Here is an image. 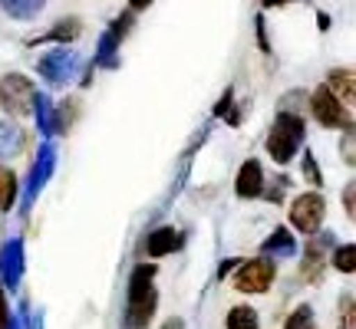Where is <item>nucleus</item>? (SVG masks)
Listing matches in <instances>:
<instances>
[{
	"mask_svg": "<svg viewBox=\"0 0 356 329\" xmlns=\"http://www.w3.org/2000/svg\"><path fill=\"white\" fill-rule=\"evenodd\" d=\"M13 194H17V175L0 168V211H7L13 204Z\"/></svg>",
	"mask_w": 356,
	"mask_h": 329,
	"instance_id": "obj_10",
	"label": "nucleus"
},
{
	"mask_svg": "<svg viewBox=\"0 0 356 329\" xmlns=\"http://www.w3.org/2000/svg\"><path fill=\"white\" fill-rule=\"evenodd\" d=\"M145 3H149V0H132V7H145Z\"/></svg>",
	"mask_w": 356,
	"mask_h": 329,
	"instance_id": "obj_22",
	"label": "nucleus"
},
{
	"mask_svg": "<svg viewBox=\"0 0 356 329\" xmlns=\"http://www.w3.org/2000/svg\"><path fill=\"white\" fill-rule=\"evenodd\" d=\"M270 280H274V264L267 257H257V260L241 267V273L234 277V287L241 293H264L270 287Z\"/></svg>",
	"mask_w": 356,
	"mask_h": 329,
	"instance_id": "obj_6",
	"label": "nucleus"
},
{
	"mask_svg": "<svg viewBox=\"0 0 356 329\" xmlns=\"http://www.w3.org/2000/svg\"><path fill=\"white\" fill-rule=\"evenodd\" d=\"M291 224L304 234H317L323 224V198L320 194H300L291 208Z\"/></svg>",
	"mask_w": 356,
	"mask_h": 329,
	"instance_id": "obj_5",
	"label": "nucleus"
},
{
	"mask_svg": "<svg viewBox=\"0 0 356 329\" xmlns=\"http://www.w3.org/2000/svg\"><path fill=\"white\" fill-rule=\"evenodd\" d=\"M277 3H287V0H264V7H277Z\"/></svg>",
	"mask_w": 356,
	"mask_h": 329,
	"instance_id": "obj_21",
	"label": "nucleus"
},
{
	"mask_svg": "<svg viewBox=\"0 0 356 329\" xmlns=\"http://www.w3.org/2000/svg\"><path fill=\"white\" fill-rule=\"evenodd\" d=\"M330 86L337 89L333 96H343L346 102L353 99V73H350V69H337V73L330 76Z\"/></svg>",
	"mask_w": 356,
	"mask_h": 329,
	"instance_id": "obj_11",
	"label": "nucleus"
},
{
	"mask_svg": "<svg viewBox=\"0 0 356 329\" xmlns=\"http://www.w3.org/2000/svg\"><path fill=\"white\" fill-rule=\"evenodd\" d=\"M162 329H181V323H178V319H168V323H165Z\"/></svg>",
	"mask_w": 356,
	"mask_h": 329,
	"instance_id": "obj_20",
	"label": "nucleus"
},
{
	"mask_svg": "<svg viewBox=\"0 0 356 329\" xmlns=\"http://www.w3.org/2000/svg\"><path fill=\"white\" fill-rule=\"evenodd\" d=\"M274 247H280V251H291V247H293L291 234H287V230H284V228H280L277 234H274V237H270V241L264 244V251H274Z\"/></svg>",
	"mask_w": 356,
	"mask_h": 329,
	"instance_id": "obj_16",
	"label": "nucleus"
},
{
	"mask_svg": "<svg viewBox=\"0 0 356 329\" xmlns=\"http://www.w3.org/2000/svg\"><path fill=\"white\" fill-rule=\"evenodd\" d=\"M0 329H7V310H3V293H0Z\"/></svg>",
	"mask_w": 356,
	"mask_h": 329,
	"instance_id": "obj_19",
	"label": "nucleus"
},
{
	"mask_svg": "<svg viewBox=\"0 0 356 329\" xmlns=\"http://www.w3.org/2000/svg\"><path fill=\"white\" fill-rule=\"evenodd\" d=\"M0 106L10 115H26L30 106H33V86L24 76L0 79Z\"/></svg>",
	"mask_w": 356,
	"mask_h": 329,
	"instance_id": "obj_4",
	"label": "nucleus"
},
{
	"mask_svg": "<svg viewBox=\"0 0 356 329\" xmlns=\"http://www.w3.org/2000/svg\"><path fill=\"white\" fill-rule=\"evenodd\" d=\"M310 112L317 115V122H323L327 128H350V115L343 112V106L333 96L330 86H320L310 96Z\"/></svg>",
	"mask_w": 356,
	"mask_h": 329,
	"instance_id": "obj_3",
	"label": "nucleus"
},
{
	"mask_svg": "<svg viewBox=\"0 0 356 329\" xmlns=\"http://www.w3.org/2000/svg\"><path fill=\"white\" fill-rule=\"evenodd\" d=\"M333 264H337V270H343V273H353L356 270V247H340L337 257H333Z\"/></svg>",
	"mask_w": 356,
	"mask_h": 329,
	"instance_id": "obj_12",
	"label": "nucleus"
},
{
	"mask_svg": "<svg viewBox=\"0 0 356 329\" xmlns=\"http://www.w3.org/2000/svg\"><path fill=\"white\" fill-rule=\"evenodd\" d=\"M181 244V237H178V230H172V228H159L149 237V253L152 257H162V253H172Z\"/></svg>",
	"mask_w": 356,
	"mask_h": 329,
	"instance_id": "obj_8",
	"label": "nucleus"
},
{
	"mask_svg": "<svg viewBox=\"0 0 356 329\" xmlns=\"http://www.w3.org/2000/svg\"><path fill=\"white\" fill-rule=\"evenodd\" d=\"M261 185H264V168H261V162H244L241 175H238V194H241V198H257V194H261Z\"/></svg>",
	"mask_w": 356,
	"mask_h": 329,
	"instance_id": "obj_7",
	"label": "nucleus"
},
{
	"mask_svg": "<svg viewBox=\"0 0 356 329\" xmlns=\"http://www.w3.org/2000/svg\"><path fill=\"white\" fill-rule=\"evenodd\" d=\"M304 171H307V178H314V181H320V175H317V162L307 155V162H304Z\"/></svg>",
	"mask_w": 356,
	"mask_h": 329,
	"instance_id": "obj_17",
	"label": "nucleus"
},
{
	"mask_svg": "<svg viewBox=\"0 0 356 329\" xmlns=\"http://www.w3.org/2000/svg\"><path fill=\"white\" fill-rule=\"evenodd\" d=\"M314 326V317H310V306H300L291 319H287V326L284 329H310Z\"/></svg>",
	"mask_w": 356,
	"mask_h": 329,
	"instance_id": "obj_15",
	"label": "nucleus"
},
{
	"mask_svg": "<svg viewBox=\"0 0 356 329\" xmlns=\"http://www.w3.org/2000/svg\"><path fill=\"white\" fill-rule=\"evenodd\" d=\"M228 329H257V313L251 306H234L228 313Z\"/></svg>",
	"mask_w": 356,
	"mask_h": 329,
	"instance_id": "obj_9",
	"label": "nucleus"
},
{
	"mask_svg": "<svg viewBox=\"0 0 356 329\" xmlns=\"http://www.w3.org/2000/svg\"><path fill=\"white\" fill-rule=\"evenodd\" d=\"M320 260H323V251H320V247H310V251H307V264H304V273L310 280L320 277Z\"/></svg>",
	"mask_w": 356,
	"mask_h": 329,
	"instance_id": "obj_14",
	"label": "nucleus"
},
{
	"mask_svg": "<svg viewBox=\"0 0 356 329\" xmlns=\"http://www.w3.org/2000/svg\"><path fill=\"white\" fill-rule=\"evenodd\" d=\"M346 211H350V214H353V185H350V188H346Z\"/></svg>",
	"mask_w": 356,
	"mask_h": 329,
	"instance_id": "obj_18",
	"label": "nucleus"
},
{
	"mask_svg": "<svg viewBox=\"0 0 356 329\" xmlns=\"http://www.w3.org/2000/svg\"><path fill=\"white\" fill-rule=\"evenodd\" d=\"M17 142H20L17 128H13V126H0V155H10L13 149H17Z\"/></svg>",
	"mask_w": 356,
	"mask_h": 329,
	"instance_id": "obj_13",
	"label": "nucleus"
},
{
	"mask_svg": "<svg viewBox=\"0 0 356 329\" xmlns=\"http://www.w3.org/2000/svg\"><path fill=\"white\" fill-rule=\"evenodd\" d=\"M300 139H304V122L297 115H280V122L274 126L270 139H267V149L274 155V162H291Z\"/></svg>",
	"mask_w": 356,
	"mask_h": 329,
	"instance_id": "obj_2",
	"label": "nucleus"
},
{
	"mask_svg": "<svg viewBox=\"0 0 356 329\" xmlns=\"http://www.w3.org/2000/svg\"><path fill=\"white\" fill-rule=\"evenodd\" d=\"M152 277H155V267H136V273L129 280V323L136 329H142L155 313V287H152Z\"/></svg>",
	"mask_w": 356,
	"mask_h": 329,
	"instance_id": "obj_1",
	"label": "nucleus"
}]
</instances>
